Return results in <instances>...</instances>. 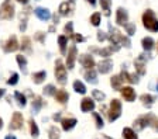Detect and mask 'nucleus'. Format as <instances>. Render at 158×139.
I'll return each instance as SVG.
<instances>
[{
    "instance_id": "1",
    "label": "nucleus",
    "mask_w": 158,
    "mask_h": 139,
    "mask_svg": "<svg viewBox=\"0 0 158 139\" xmlns=\"http://www.w3.org/2000/svg\"><path fill=\"white\" fill-rule=\"evenodd\" d=\"M143 24L148 31L158 33V20L152 10H145L143 14Z\"/></svg>"
},
{
    "instance_id": "2",
    "label": "nucleus",
    "mask_w": 158,
    "mask_h": 139,
    "mask_svg": "<svg viewBox=\"0 0 158 139\" xmlns=\"http://www.w3.org/2000/svg\"><path fill=\"white\" fill-rule=\"evenodd\" d=\"M14 4L11 3V0H4L3 4L0 6V20H11L14 17Z\"/></svg>"
},
{
    "instance_id": "3",
    "label": "nucleus",
    "mask_w": 158,
    "mask_h": 139,
    "mask_svg": "<svg viewBox=\"0 0 158 139\" xmlns=\"http://www.w3.org/2000/svg\"><path fill=\"white\" fill-rule=\"evenodd\" d=\"M120 115H122V103H120L117 98H114V100H112L110 107H109L107 118L110 122H113V121H116Z\"/></svg>"
},
{
    "instance_id": "4",
    "label": "nucleus",
    "mask_w": 158,
    "mask_h": 139,
    "mask_svg": "<svg viewBox=\"0 0 158 139\" xmlns=\"http://www.w3.org/2000/svg\"><path fill=\"white\" fill-rule=\"evenodd\" d=\"M55 77H56V82L59 84H65L66 79H68V73H66V68L64 66L61 60H56V65H55Z\"/></svg>"
},
{
    "instance_id": "5",
    "label": "nucleus",
    "mask_w": 158,
    "mask_h": 139,
    "mask_svg": "<svg viewBox=\"0 0 158 139\" xmlns=\"http://www.w3.org/2000/svg\"><path fill=\"white\" fill-rule=\"evenodd\" d=\"M152 119H154V115H152V114H148V115H144V117H140V118H137L134 121L135 131H141V129H144L145 126L151 125Z\"/></svg>"
},
{
    "instance_id": "6",
    "label": "nucleus",
    "mask_w": 158,
    "mask_h": 139,
    "mask_svg": "<svg viewBox=\"0 0 158 139\" xmlns=\"http://www.w3.org/2000/svg\"><path fill=\"white\" fill-rule=\"evenodd\" d=\"M109 30H110V34H109V41L112 42V45H118L120 44V41H122V34H120V31L116 30V28H113L110 24H109Z\"/></svg>"
},
{
    "instance_id": "7",
    "label": "nucleus",
    "mask_w": 158,
    "mask_h": 139,
    "mask_svg": "<svg viewBox=\"0 0 158 139\" xmlns=\"http://www.w3.org/2000/svg\"><path fill=\"white\" fill-rule=\"evenodd\" d=\"M116 23L118 25H124L126 23H128V13L123 7H118L117 11H116Z\"/></svg>"
},
{
    "instance_id": "8",
    "label": "nucleus",
    "mask_w": 158,
    "mask_h": 139,
    "mask_svg": "<svg viewBox=\"0 0 158 139\" xmlns=\"http://www.w3.org/2000/svg\"><path fill=\"white\" fill-rule=\"evenodd\" d=\"M23 114L21 113H14L11 117V121H10V129H20L23 126Z\"/></svg>"
},
{
    "instance_id": "9",
    "label": "nucleus",
    "mask_w": 158,
    "mask_h": 139,
    "mask_svg": "<svg viewBox=\"0 0 158 139\" xmlns=\"http://www.w3.org/2000/svg\"><path fill=\"white\" fill-rule=\"evenodd\" d=\"M145 55H140L137 59L134 60V66H135V70H137L138 76H143L145 75Z\"/></svg>"
},
{
    "instance_id": "10",
    "label": "nucleus",
    "mask_w": 158,
    "mask_h": 139,
    "mask_svg": "<svg viewBox=\"0 0 158 139\" xmlns=\"http://www.w3.org/2000/svg\"><path fill=\"white\" fill-rule=\"evenodd\" d=\"M20 48V45H19V42H17V38L14 35H11L7 40V42L4 44V52H7V53H10V52H14V51H17Z\"/></svg>"
},
{
    "instance_id": "11",
    "label": "nucleus",
    "mask_w": 158,
    "mask_h": 139,
    "mask_svg": "<svg viewBox=\"0 0 158 139\" xmlns=\"http://www.w3.org/2000/svg\"><path fill=\"white\" fill-rule=\"evenodd\" d=\"M79 62H81V65H82L86 70L93 69V68H95V59H93L92 55H81Z\"/></svg>"
},
{
    "instance_id": "12",
    "label": "nucleus",
    "mask_w": 158,
    "mask_h": 139,
    "mask_svg": "<svg viewBox=\"0 0 158 139\" xmlns=\"http://www.w3.org/2000/svg\"><path fill=\"white\" fill-rule=\"evenodd\" d=\"M76 53H78L76 46H71V49H69V52H68V56H66V68H68V69H73V66H75Z\"/></svg>"
},
{
    "instance_id": "13",
    "label": "nucleus",
    "mask_w": 158,
    "mask_h": 139,
    "mask_svg": "<svg viewBox=\"0 0 158 139\" xmlns=\"http://www.w3.org/2000/svg\"><path fill=\"white\" fill-rule=\"evenodd\" d=\"M98 66H99V72L102 73V75H106V73H109L113 69V62L109 59V58H106V59H103V60L99 62Z\"/></svg>"
},
{
    "instance_id": "14",
    "label": "nucleus",
    "mask_w": 158,
    "mask_h": 139,
    "mask_svg": "<svg viewBox=\"0 0 158 139\" xmlns=\"http://www.w3.org/2000/svg\"><path fill=\"white\" fill-rule=\"evenodd\" d=\"M120 91H122V96L123 98L126 100V101H128V103H131V101H134L135 100V91L133 90V87H122L120 89Z\"/></svg>"
},
{
    "instance_id": "15",
    "label": "nucleus",
    "mask_w": 158,
    "mask_h": 139,
    "mask_svg": "<svg viewBox=\"0 0 158 139\" xmlns=\"http://www.w3.org/2000/svg\"><path fill=\"white\" fill-rule=\"evenodd\" d=\"M34 13H35V16L41 21H47L51 18V11L48 9H45V7H37L35 10H34Z\"/></svg>"
},
{
    "instance_id": "16",
    "label": "nucleus",
    "mask_w": 158,
    "mask_h": 139,
    "mask_svg": "<svg viewBox=\"0 0 158 139\" xmlns=\"http://www.w3.org/2000/svg\"><path fill=\"white\" fill-rule=\"evenodd\" d=\"M81 110L83 113H89V111H93L95 110V100L89 98V97H85L81 103Z\"/></svg>"
},
{
    "instance_id": "17",
    "label": "nucleus",
    "mask_w": 158,
    "mask_h": 139,
    "mask_svg": "<svg viewBox=\"0 0 158 139\" xmlns=\"http://www.w3.org/2000/svg\"><path fill=\"white\" fill-rule=\"evenodd\" d=\"M72 9H73V3H71V2H69V3L68 2H64V3L59 4L58 11L61 16H68V14H71Z\"/></svg>"
},
{
    "instance_id": "18",
    "label": "nucleus",
    "mask_w": 158,
    "mask_h": 139,
    "mask_svg": "<svg viewBox=\"0 0 158 139\" xmlns=\"http://www.w3.org/2000/svg\"><path fill=\"white\" fill-rule=\"evenodd\" d=\"M61 124H62L64 131H71L72 128H75V125L78 124V121H76L75 118H64L62 121H61Z\"/></svg>"
},
{
    "instance_id": "19",
    "label": "nucleus",
    "mask_w": 158,
    "mask_h": 139,
    "mask_svg": "<svg viewBox=\"0 0 158 139\" xmlns=\"http://www.w3.org/2000/svg\"><path fill=\"white\" fill-rule=\"evenodd\" d=\"M54 97H55V100L58 101V103H61V104H65L66 101L69 100V94L65 91V90H58V91H55Z\"/></svg>"
},
{
    "instance_id": "20",
    "label": "nucleus",
    "mask_w": 158,
    "mask_h": 139,
    "mask_svg": "<svg viewBox=\"0 0 158 139\" xmlns=\"http://www.w3.org/2000/svg\"><path fill=\"white\" fill-rule=\"evenodd\" d=\"M141 45H143V48H144V51H148V52H150V51L154 48L155 42H154V40H152L151 37H145V38H143Z\"/></svg>"
},
{
    "instance_id": "21",
    "label": "nucleus",
    "mask_w": 158,
    "mask_h": 139,
    "mask_svg": "<svg viewBox=\"0 0 158 139\" xmlns=\"http://www.w3.org/2000/svg\"><path fill=\"white\" fill-rule=\"evenodd\" d=\"M85 79L88 80L89 83H93V84H96L98 83V75H96V72L93 69H88L85 73Z\"/></svg>"
},
{
    "instance_id": "22",
    "label": "nucleus",
    "mask_w": 158,
    "mask_h": 139,
    "mask_svg": "<svg viewBox=\"0 0 158 139\" xmlns=\"http://www.w3.org/2000/svg\"><path fill=\"white\" fill-rule=\"evenodd\" d=\"M58 44H59L61 53H64V55H65V53H66V45H68V37H66V35H59L58 37Z\"/></svg>"
},
{
    "instance_id": "23",
    "label": "nucleus",
    "mask_w": 158,
    "mask_h": 139,
    "mask_svg": "<svg viewBox=\"0 0 158 139\" xmlns=\"http://www.w3.org/2000/svg\"><path fill=\"white\" fill-rule=\"evenodd\" d=\"M47 77V72H44V70H41V72H37L33 75V82L35 83V84H40V83H43L44 79Z\"/></svg>"
},
{
    "instance_id": "24",
    "label": "nucleus",
    "mask_w": 158,
    "mask_h": 139,
    "mask_svg": "<svg viewBox=\"0 0 158 139\" xmlns=\"http://www.w3.org/2000/svg\"><path fill=\"white\" fill-rule=\"evenodd\" d=\"M140 100L143 101V104H144L145 107H151L155 101V97L150 96V94H143V96L140 97Z\"/></svg>"
},
{
    "instance_id": "25",
    "label": "nucleus",
    "mask_w": 158,
    "mask_h": 139,
    "mask_svg": "<svg viewBox=\"0 0 158 139\" xmlns=\"http://www.w3.org/2000/svg\"><path fill=\"white\" fill-rule=\"evenodd\" d=\"M43 106H44V103H43V100H41V97H35L33 101V113L38 114L40 110L43 108Z\"/></svg>"
},
{
    "instance_id": "26",
    "label": "nucleus",
    "mask_w": 158,
    "mask_h": 139,
    "mask_svg": "<svg viewBox=\"0 0 158 139\" xmlns=\"http://www.w3.org/2000/svg\"><path fill=\"white\" fill-rule=\"evenodd\" d=\"M110 84H112L113 89L120 90L122 89V84H123V79L120 76H113L112 79H110Z\"/></svg>"
},
{
    "instance_id": "27",
    "label": "nucleus",
    "mask_w": 158,
    "mask_h": 139,
    "mask_svg": "<svg viewBox=\"0 0 158 139\" xmlns=\"http://www.w3.org/2000/svg\"><path fill=\"white\" fill-rule=\"evenodd\" d=\"M16 59H17V63H19L20 69L23 70V73H27V59H26V56H23V55H17Z\"/></svg>"
},
{
    "instance_id": "28",
    "label": "nucleus",
    "mask_w": 158,
    "mask_h": 139,
    "mask_svg": "<svg viewBox=\"0 0 158 139\" xmlns=\"http://www.w3.org/2000/svg\"><path fill=\"white\" fill-rule=\"evenodd\" d=\"M123 138H124V139H138V136L135 135L134 129L124 128V129H123Z\"/></svg>"
},
{
    "instance_id": "29",
    "label": "nucleus",
    "mask_w": 158,
    "mask_h": 139,
    "mask_svg": "<svg viewBox=\"0 0 158 139\" xmlns=\"http://www.w3.org/2000/svg\"><path fill=\"white\" fill-rule=\"evenodd\" d=\"M73 90H75L76 93H79V94H85L86 93L85 84H83L82 82H79V80H75V82H73Z\"/></svg>"
},
{
    "instance_id": "30",
    "label": "nucleus",
    "mask_w": 158,
    "mask_h": 139,
    "mask_svg": "<svg viewBox=\"0 0 158 139\" xmlns=\"http://www.w3.org/2000/svg\"><path fill=\"white\" fill-rule=\"evenodd\" d=\"M14 97H16L17 104H19L20 107H26V104H27V98H26V96H24V94H21L20 91H16V93H14Z\"/></svg>"
},
{
    "instance_id": "31",
    "label": "nucleus",
    "mask_w": 158,
    "mask_h": 139,
    "mask_svg": "<svg viewBox=\"0 0 158 139\" xmlns=\"http://www.w3.org/2000/svg\"><path fill=\"white\" fill-rule=\"evenodd\" d=\"M100 6L106 16H110V6H112V0H100Z\"/></svg>"
},
{
    "instance_id": "32",
    "label": "nucleus",
    "mask_w": 158,
    "mask_h": 139,
    "mask_svg": "<svg viewBox=\"0 0 158 139\" xmlns=\"http://www.w3.org/2000/svg\"><path fill=\"white\" fill-rule=\"evenodd\" d=\"M21 49L26 51V52H31V41H30L28 37H24L23 42H21Z\"/></svg>"
},
{
    "instance_id": "33",
    "label": "nucleus",
    "mask_w": 158,
    "mask_h": 139,
    "mask_svg": "<svg viewBox=\"0 0 158 139\" xmlns=\"http://www.w3.org/2000/svg\"><path fill=\"white\" fill-rule=\"evenodd\" d=\"M30 131H31V136H33V138H38L40 131H38L37 124L34 122V119H31V121H30Z\"/></svg>"
},
{
    "instance_id": "34",
    "label": "nucleus",
    "mask_w": 158,
    "mask_h": 139,
    "mask_svg": "<svg viewBox=\"0 0 158 139\" xmlns=\"http://www.w3.org/2000/svg\"><path fill=\"white\" fill-rule=\"evenodd\" d=\"M100 18H102L100 13H93L92 16H90V24L95 27H99L100 25Z\"/></svg>"
},
{
    "instance_id": "35",
    "label": "nucleus",
    "mask_w": 158,
    "mask_h": 139,
    "mask_svg": "<svg viewBox=\"0 0 158 139\" xmlns=\"http://www.w3.org/2000/svg\"><path fill=\"white\" fill-rule=\"evenodd\" d=\"M124 30L130 37L134 35L135 34V24L134 23H126L124 24Z\"/></svg>"
},
{
    "instance_id": "36",
    "label": "nucleus",
    "mask_w": 158,
    "mask_h": 139,
    "mask_svg": "<svg viewBox=\"0 0 158 139\" xmlns=\"http://www.w3.org/2000/svg\"><path fill=\"white\" fill-rule=\"evenodd\" d=\"M49 139H59L61 135H59V129L56 126H51L49 128Z\"/></svg>"
},
{
    "instance_id": "37",
    "label": "nucleus",
    "mask_w": 158,
    "mask_h": 139,
    "mask_svg": "<svg viewBox=\"0 0 158 139\" xmlns=\"http://www.w3.org/2000/svg\"><path fill=\"white\" fill-rule=\"evenodd\" d=\"M92 51L98 52L100 56H105V58H109L110 55H112V52H113V51L110 49V46H109V48H103V49H100V51H98V49H92Z\"/></svg>"
},
{
    "instance_id": "38",
    "label": "nucleus",
    "mask_w": 158,
    "mask_h": 139,
    "mask_svg": "<svg viewBox=\"0 0 158 139\" xmlns=\"http://www.w3.org/2000/svg\"><path fill=\"white\" fill-rule=\"evenodd\" d=\"M92 96H93V98L96 100V101H103L105 100V93H102V91H99V90H92Z\"/></svg>"
},
{
    "instance_id": "39",
    "label": "nucleus",
    "mask_w": 158,
    "mask_h": 139,
    "mask_svg": "<svg viewBox=\"0 0 158 139\" xmlns=\"http://www.w3.org/2000/svg\"><path fill=\"white\" fill-rule=\"evenodd\" d=\"M55 87H54V84H48V86L44 87V94L45 96H54L55 94Z\"/></svg>"
},
{
    "instance_id": "40",
    "label": "nucleus",
    "mask_w": 158,
    "mask_h": 139,
    "mask_svg": "<svg viewBox=\"0 0 158 139\" xmlns=\"http://www.w3.org/2000/svg\"><path fill=\"white\" fill-rule=\"evenodd\" d=\"M93 118H95V121H96V126H98L99 129L103 128V125H105V124H103V118H102V117L99 115L98 113H93Z\"/></svg>"
},
{
    "instance_id": "41",
    "label": "nucleus",
    "mask_w": 158,
    "mask_h": 139,
    "mask_svg": "<svg viewBox=\"0 0 158 139\" xmlns=\"http://www.w3.org/2000/svg\"><path fill=\"white\" fill-rule=\"evenodd\" d=\"M17 82H19V75H17V73H13V75L9 77V80H7V84L14 86V84H17Z\"/></svg>"
},
{
    "instance_id": "42",
    "label": "nucleus",
    "mask_w": 158,
    "mask_h": 139,
    "mask_svg": "<svg viewBox=\"0 0 158 139\" xmlns=\"http://www.w3.org/2000/svg\"><path fill=\"white\" fill-rule=\"evenodd\" d=\"M65 33L68 34V37H72L73 34H75V33H73V24L72 23H68L65 25Z\"/></svg>"
},
{
    "instance_id": "43",
    "label": "nucleus",
    "mask_w": 158,
    "mask_h": 139,
    "mask_svg": "<svg viewBox=\"0 0 158 139\" xmlns=\"http://www.w3.org/2000/svg\"><path fill=\"white\" fill-rule=\"evenodd\" d=\"M107 40V35H106L103 31H98V41L99 42H103V41Z\"/></svg>"
},
{
    "instance_id": "44",
    "label": "nucleus",
    "mask_w": 158,
    "mask_h": 139,
    "mask_svg": "<svg viewBox=\"0 0 158 139\" xmlns=\"http://www.w3.org/2000/svg\"><path fill=\"white\" fill-rule=\"evenodd\" d=\"M120 44H123L126 48H130V46H131V42H130V40H128L127 37H122V41H120Z\"/></svg>"
},
{
    "instance_id": "45",
    "label": "nucleus",
    "mask_w": 158,
    "mask_h": 139,
    "mask_svg": "<svg viewBox=\"0 0 158 139\" xmlns=\"http://www.w3.org/2000/svg\"><path fill=\"white\" fill-rule=\"evenodd\" d=\"M72 38H73V41H75V42H83V41H85V38H83L81 34H73Z\"/></svg>"
},
{
    "instance_id": "46",
    "label": "nucleus",
    "mask_w": 158,
    "mask_h": 139,
    "mask_svg": "<svg viewBox=\"0 0 158 139\" xmlns=\"http://www.w3.org/2000/svg\"><path fill=\"white\" fill-rule=\"evenodd\" d=\"M127 82H130V83H138V75H128Z\"/></svg>"
},
{
    "instance_id": "47",
    "label": "nucleus",
    "mask_w": 158,
    "mask_h": 139,
    "mask_svg": "<svg viewBox=\"0 0 158 139\" xmlns=\"http://www.w3.org/2000/svg\"><path fill=\"white\" fill-rule=\"evenodd\" d=\"M44 35H45V34H43V33H37L35 40H37V41H40V42H44Z\"/></svg>"
},
{
    "instance_id": "48",
    "label": "nucleus",
    "mask_w": 158,
    "mask_h": 139,
    "mask_svg": "<svg viewBox=\"0 0 158 139\" xmlns=\"http://www.w3.org/2000/svg\"><path fill=\"white\" fill-rule=\"evenodd\" d=\"M151 125L154 126V129H155V131H158V118H155V117H154V119H152Z\"/></svg>"
},
{
    "instance_id": "49",
    "label": "nucleus",
    "mask_w": 158,
    "mask_h": 139,
    "mask_svg": "<svg viewBox=\"0 0 158 139\" xmlns=\"http://www.w3.org/2000/svg\"><path fill=\"white\" fill-rule=\"evenodd\" d=\"M52 118H54V121H59V119H61V114H59V113L54 114V117H52Z\"/></svg>"
},
{
    "instance_id": "50",
    "label": "nucleus",
    "mask_w": 158,
    "mask_h": 139,
    "mask_svg": "<svg viewBox=\"0 0 158 139\" xmlns=\"http://www.w3.org/2000/svg\"><path fill=\"white\" fill-rule=\"evenodd\" d=\"M86 2H88L90 6H96V0H86Z\"/></svg>"
},
{
    "instance_id": "51",
    "label": "nucleus",
    "mask_w": 158,
    "mask_h": 139,
    "mask_svg": "<svg viewBox=\"0 0 158 139\" xmlns=\"http://www.w3.org/2000/svg\"><path fill=\"white\" fill-rule=\"evenodd\" d=\"M4 94H6V90H4V89H0V98H2Z\"/></svg>"
},
{
    "instance_id": "52",
    "label": "nucleus",
    "mask_w": 158,
    "mask_h": 139,
    "mask_svg": "<svg viewBox=\"0 0 158 139\" xmlns=\"http://www.w3.org/2000/svg\"><path fill=\"white\" fill-rule=\"evenodd\" d=\"M17 2H19V3H21V4H27V3H28V0H17Z\"/></svg>"
},
{
    "instance_id": "53",
    "label": "nucleus",
    "mask_w": 158,
    "mask_h": 139,
    "mask_svg": "<svg viewBox=\"0 0 158 139\" xmlns=\"http://www.w3.org/2000/svg\"><path fill=\"white\" fill-rule=\"evenodd\" d=\"M6 139H16V136H13V135H7V136H6Z\"/></svg>"
},
{
    "instance_id": "54",
    "label": "nucleus",
    "mask_w": 158,
    "mask_h": 139,
    "mask_svg": "<svg viewBox=\"0 0 158 139\" xmlns=\"http://www.w3.org/2000/svg\"><path fill=\"white\" fill-rule=\"evenodd\" d=\"M2 128H3V119L0 118V129H2Z\"/></svg>"
},
{
    "instance_id": "55",
    "label": "nucleus",
    "mask_w": 158,
    "mask_h": 139,
    "mask_svg": "<svg viewBox=\"0 0 158 139\" xmlns=\"http://www.w3.org/2000/svg\"><path fill=\"white\" fill-rule=\"evenodd\" d=\"M157 91H158V83H157Z\"/></svg>"
},
{
    "instance_id": "56",
    "label": "nucleus",
    "mask_w": 158,
    "mask_h": 139,
    "mask_svg": "<svg viewBox=\"0 0 158 139\" xmlns=\"http://www.w3.org/2000/svg\"><path fill=\"white\" fill-rule=\"evenodd\" d=\"M157 48H158V45H157Z\"/></svg>"
},
{
    "instance_id": "57",
    "label": "nucleus",
    "mask_w": 158,
    "mask_h": 139,
    "mask_svg": "<svg viewBox=\"0 0 158 139\" xmlns=\"http://www.w3.org/2000/svg\"><path fill=\"white\" fill-rule=\"evenodd\" d=\"M37 2H38V0H37Z\"/></svg>"
}]
</instances>
